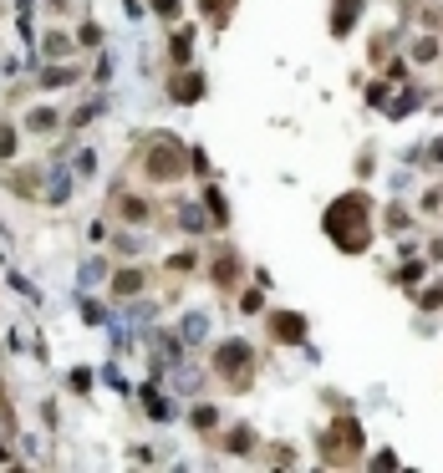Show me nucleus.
<instances>
[{"mask_svg": "<svg viewBox=\"0 0 443 473\" xmlns=\"http://www.w3.org/2000/svg\"><path fill=\"white\" fill-rule=\"evenodd\" d=\"M158 6V16H178V0H153Z\"/></svg>", "mask_w": 443, "mask_h": 473, "instance_id": "nucleus-6", "label": "nucleus"}, {"mask_svg": "<svg viewBox=\"0 0 443 473\" xmlns=\"http://www.w3.org/2000/svg\"><path fill=\"white\" fill-rule=\"evenodd\" d=\"M148 168H153L148 178H163V183H174L178 174H184V163H178V148H168V143H163V153L153 148V153H148Z\"/></svg>", "mask_w": 443, "mask_h": 473, "instance_id": "nucleus-2", "label": "nucleus"}, {"mask_svg": "<svg viewBox=\"0 0 443 473\" xmlns=\"http://www.w3.org/2000/svg\"><path fill=\"white\" fill-rule=\"evenodd\" d=\"M174 97H178V102L204 97V76H174Z\"/></svg>", "mask_w": 443, "mask_h": 473, "instance_id": "nucleus-4", "label": "nucleus"}, {"mask_svg": "<svg viewBox=\"0 0 443 473\" xmlns=\"http://www.w3.org/2000/svg\"><path fill=\"white\" fill-rule=\"evenodd\" d=\"M219 372H225L234 387H245V382H250V377H245V372H250V351H245V346H234V341H229V346L219 351Z\"/></svg>", "mask_w": 443, "mask_h": 473, "instance_id": "nucleus-1", "label": "nucleus"}, {"mask_svg": "<svg viewBox=\"0 0 443 473\" xmlns=\"http://www.w3.org/2000/svg\"><path fill=\"white\" fill-rule=\"evenodd\" d=\"M270 326H276V336H280V341H301V331H306L301 315H276Z\"/></svg>", "mask_w": 443, "mask_h": 473, "instance_id": "nucleus-3", "label": "nucleus"}, {"mask_svg": "<svg viewBox=\"0 0 443 473\" xmlns=\"http://www.w3.org/2000/svg\"><path fill=\"white\" fill-rule=\"evenodd\" d=\"M0 463H6V448H0Z\"/></svg>", "mask_w": 443, "mask_h": 473, "instance_id": "nucleus-7", "label": "nucleus"}, {"mask_svg": "<svg viewBox=\"0 0 443 473\" xmlns=\"http://www.w3.org/2000/svg\"><path fill=\"white\" fill-rule=\"evenodd\" d=\"M336 6H342V16H336V36H342L347 25H351V0H336Z\"/></svg>", "mask_w": 443, "mask_h": 473, "instance_id": "nucleus-5", "label": "nucleus"}]
</instances>
